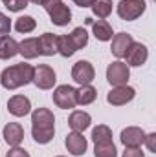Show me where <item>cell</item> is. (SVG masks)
<instances>
[{"label":"cell","mask_w":156,"mask_h":157,"mask_svg":"<svg viewBox=\"0 0 156 157\" xmlns=\"http://www.w3.org/2000/svg\"><path fill=\"white\" fill-rule=\"evenodd\" d=\"M55 135V117L48 108H37L31 113V137L39 144H48Z\"/></svg>","instance_id":"cell-1"},{"label":"cell","mask_w":156,"mask_h":157,"mask_svg":"<svg viewBox=\"0 0 156 157\" xmlns=\"http://www.w3.org/2000/svg\"><path fill=\"white\" fill-rule=\"evenodd\" d=\"M33 70L35 68L31 64H28V62L7 66L0 73V84H2V88H6V90H17V88L28 86L33 80Z\"/></svg>","instance_id":"cell-2"},{"label":"cell","mask_w":156,"mask_h":157,"mask_svg":"<svg viewBox=\"0 0 156 157\" xmlns=\"http://www.w3.org/2000/svg\"><path fill=\"white\" fill-rule=\"evenodd\" d=\"M42 7L46 9L50 20H51L55 26L63 28V26H68V24L72 22V11H70V7H68L63 0H48Z\"/></svg>","instance_id":"cell-3"},{"label":"cell","mask_w":156,"mask_h":157,"mask_svg":"<svg viewBox=\"0 0 156 157\" xmlns=\"http://www.w3.org/2000/svg\"><path fill=\"white\" fill-rule=\"evenodd\" d=\"M147 9V2L145 0H119L116 6V11L119 18L132 22L136 18H140Z\"/></svg>","instance_id":"cell-4"},{"label":"cell","mask_w":156,"mask_h":157,"mask_svg":"<svg viewBox=\"0 0 156 157\" xmlns=\"http://www.w3.org/2000/svg\"><path fill=\"white\" fill-rule=\"evenodd\" d=\"M53 102L61 110H72L76 102V88L70 84H61L53 90Z\"/></svg>","instance_id":"cell-5"},{"label":"cell","mask_w":156,"mask_h":157,"mask_svg":"<svg viewBox=\"0 0 156 157\" xmlns=\"http://www.w3.org/2000/svg\"><path fill=\"white\" fill-rule=\"evenodd\" d=\"M130 78V68L121 62V60H114L112 64H109L107 68V80L110 86H125Z\"/></svg>","instance_id":"cell-6"},{"label":"cell","mask_w":156,"mask_h":157,"mask_svg":"<svg viewBox=\"0 0 156 157\" xmlns=\"http://www.w3.org/2000/svg\"><path fill=\"white\" fill-rule=\"evenodd\" d=\"M39 90H51L57 82V75L51 66L48 64H39L33 70V80H31Z\"/></svg>","instance_id":"cell-7"},{"label":"cell","mask_w":156,"mask_h":157,"mask_svg":"<svg viewBox=\"0 0 156 157\" xmlns=\"http://www.w3.org/2000/svg\"><path fill=\"white\" fill-rule=\"evenodd\" d=\"M123 59L127 60L125 64H127L129 68H130V66H134V68L143 66V64L147 62V59H149V49H147V46L142 44V42H132Z\"/></svg>","instance_id":"cell-8"},{"label":"cell","mask_w":156,"mask_h":157,"mask_svg":"<svg viewBox=\"0 0 156 157\" xmlns=\"http://www.w3.org/2000/svg\"><path fill=\"white\" fill-rule=\"evenodd\" d=\"M136 97V90L132 86H114L109 93H107V102L112 106H123L127 102H130Z\"/></svg>","instance_id":"cell-9"},{"label":"cell","mask_w":156,"mask_h":157,"mask_svg":"<svg viewBox=\"0 0 156 157\" xmlns=\"http://www.w3.org/2000/svg\"><path fill=\"white\" fill-rule=\"evenodd\" d=\"M94 77H96V70H94V66L88 60H79V62L74 64V68H72V78L77 82L79 86L90 84L94 80Z\"/></svg>","instance_id":"cell-10"},{"label":"cell","mask_w":156,"mask_h":157,"mask_svg":"<svg viewBox=\"0 0 156 157\" xmlns=\"http://www.w3.org/2000/svg\"><path fill=\"white\" fill-rule=\"evenodd\" d=\"M119 139L125 148H140L145 141V132L138 126H127L125 130H121Z\"/></svg>","instance_id":"cell-11"},{"label":"cell","mask_w":156,"mask_h":157,"mask_svg":"<svg viewBox=\"0 0 156 157\" xmlns=\"http://www.w3.org/2000/svg\"><path fill=\"white\" fill-rule=\"evenodd\" d=\"M7 112L13 117H26L31 112V102L26 95H13L7 101Z\"/></svg>","instance_id":"cell-12"},{"label":"cell","mask_w":156,"mask_h":157,"mask_svg":"<svg viewBox=\"0 0 156 157\" xmlns=\"http://www.w3.org/2000/svg\"><path fill=\"white\" fill-rule=\"evenodd\" d=\"M64 146H66V150L72 154V155H84L86 154V148H88V143H86V139L83 137V133H79V132H72V133H68L66 135V139H64Z\"/></svg>","instance_id":"cell-13"},{"label":"cell","mask_w":156,"mask_h":157,"mask_svg":"<svg viewBox=\"0 0 156 157\" xmlns=\"http://www.w3.org/2000/svg\"><path fill=\"white\" fill-rule=\"evenodd\" d=\"M4 141L6 144H9L11 148L13 146H20V143L24 141V128L18 124V122H7L4 126Z\"/></svg>","instance_id":"cell-14"},{"label":"cell","mask_w":156,"mask_h":157,"mask_svg":"<svg viewBox=\"0 0 156 157\" xmlns=\"http://www.w3.org/2000/svg\"><path fill=\"white\" fill-rule=\"evenodd\" d=\"M110 40H112L110 51H112V55H114L116 59H123L125 53H127V49H129L130 44L134 42L132 35H129V33H117V35H114Z\"/></svg>","instance_id":"cell-15"},{"label":"cell","mask_w":156,"mask_h":157,"mask_svg":"<svg viewBox=\"0 0 156 157\" xmlns=\"http://www.w3.org/2000/svg\"><path fill=\"white\" fill-rule=\"evenodd\" d=\"M68 124H70V128H72L74 132L83 133L84 130L90 128V124H92V117H90V113H86V112H83V110H76V112L70 113V117H68Z\"/></svg>","instance_id":"cell-16"},{"label":"cell","mask_w":156,"mask_h":157,"mask_svg":"<svg viewBox=\"0 0 156 157\" xmlns=\"http://www.w3.org/2000/svg\"><path fill=\"white\" fill-rule=\"evenodd\" d=\"M88 24H92V33L94 37L101 42H109V40L114 37V31H112V26L107 22V20H92V18H86Z\"/></svg>","instance_id":"cell-17"},{"label":"cell","mask_w":156,"mask_h":157,"mask_svg":"<svg viewBox=\"0 0 156 157\" xmlns=\"http://www.w3.org/2000/svg\"><path fill=\"white\" fill-rule=\"evenodd\" d=\"M18 53L31 60V59H37L40 55V44H39V39L37 37H31V39H24L22 42H18Z\"/></svg>","instance_id":"cell-18"},{"label":"cell","mask_w":156,"mask_h":157,"mask_svg":"<svg viewBox=\"0 0 156 157\" xmlns=\"http://www.w3.org/2000/svg\"><path fill=\"white\" fill-rule=\"evenodd\" d=\"M18 55V42L9 35H0V60H9Z\"/></svg>","instance_id":"cell-19"},{"label":"cell","mask_w":156,"mask_h":157,"mask_svg":"<svg viewBox=\"0 0 156 157\" xmlns=\"http://www.w3.org/2000/svg\"><path fill=\"white\" fill-rule=\"evenodd\" d=\"M97 97V90L92 84H83L76 90V102L79 106H88L96 101Z\"/></svg>","instance_id":"cell-20"},{"label":"cell","mask_w":156,"mask_h":157,"mask_svg":"<svg viewBox=\"0 0 156 157\" xmlns=\"http://www.w3.org/2000/svg\"><path fill=\"white\" fill-rule=\"evenodd\" d=\"M40 44V55L44 57H53L57 53V35L53 33H44L39 37Z\"/></svg>","instance_id":"cell-21"},{"label":"cell","mask_w":156,"mask_h":157,"mask_svg":"<svg viewBox=\"0 0 156 157\" xmlns=\"http://www.w3.org/2000/svg\"><path fill=\"white\" fill-rule=\"evenodd\" d=\"M92 141L94 144H105V143H112V130L107 124H97L92 130Z\"/></svg>","instance_id":"cell-22"},{"label":"cell","mask_w":156,"mask_h":157,"mask_svg":"<svg viewBox=\"0 0 156 157\" xmlns=\"http://www.w3.org/2000/svg\"><path fill=\"white\" fill-rule=\"evenodd\" d=\"M76 51H77V49H76L74 42L70 39V35H57V53H59V55H63L64 59H68V57H72Z\"/></svg>","instance_id":"cell-23"},{"label":"cell","mask_w":156,"mask_h":157,"mask_svg":"<svg viewBox=\"0 0 156 157\" xmlns=\"http://www.w3.org/2000/svg\"><path fill=\"white\" fill-rule=\"evenodd\" d=\"M90 7L99 20H105L112 13V0H94Z\"/></svg>","instance_id":"cell-24"},{"label":"cell","mask_w":156,"mask_h":157,"mask_svg":"<svg viewBox=\"0 0 156 157\" xmlns=\"http://www.w3.org/2000/svg\"><path fill=\"white\" fill-rule=\"evenodd\" d=\"M35 28H37V20L31 15H24V17H18L15 20V29L18 33H24L26 35V33H31Z\"/></svg>","instance_id":"cell-25"},{"label":"cell","mask_w":156,"mask_h":157,"mask_svg":"<svg viewBox=\"0 0 156 157\" xmlns=\"http://www.w3.org/2000/svg\"><path fill=\"white\" fill-rule=\"evenodd\" d=\"M70 39L74 42V46H76V49H83L86 44H88V31L84 29V28H76L72 33H70Z\"/></svg>","instance_id":"cell-26"},{"label":"cell","mask_w":156,"mask_h":157,"mask_svg":"<svg viewBox=\"0 0 156 157\" xmlns=\"http://www.w3.org/2000/svg\"><path fill=\"white\" fill-rule=\"evenodd\" d=\"M94 155L96 157H117V150L114 141L105 143V144H96L94 146Z\"/></svg>","instance_id":"cell-27"},{"label":"cell","mask_w":156,"mask_h":157,"mask_svg":"<svg viewBox=\"0 0 156 157\" xmlns=\"http://www.w3.org/2000/svg\"><path fill=\"white\" fill-rule=\"evenodd\" d=\"M6 9H9L11 13H18L24 7H28V0H4Z\"/></svg>","instance_id":"cell-28"},{"label":"cell","mask_w":156,"mask_h":157,"mask_svg":"<svg viewBox=\"0 0 156 157\" xmlns=\"http://www.w3.org/2000/svg\"><path fill=\"white\" fill-rule=\"evenodd\" d=\"M9 31H11V20L0 11V35H9Z\"/></svg>","instance_id":"cell-29"},{"label":"cell","mask_w":156,"mask_h":157,"mask_svg":"<svg viewBox=\"0 0 156 157\" xmlns=\"http://www.w3.org/2000/svg\"><path fill=\"white\" fill-rule=\"evenodd\" d=\"M6 157H30V154H28L24 148H20V146H13V148L7 152Z\"/></svg>","instance_id":"cell-30"},{"label":"cell","mask_w":156,"mask_h":157,"mask_svg":"<svg viewBox=\"0 0 156 157\" xmlns=\"http://www.w3.org/2000/svg\"><path fill=\"white\" fill-rule=\"evenodd\" d=\"M143 143H147L149 152H154L156 154V133H145V141Z\"/></svg>","instance_id":"cell-31"},{"label":"cell","mask_w":156,"mask_h":157,"mask_svg":"<svg viewBox=\"0 0 156 157\" xmlns=\"http://www.w3.org/2000/svg\"><path fill=\"white\" fill-rule=\"evenodd\" d=\"M121 157H145V154L142 152V148H125Z\"/></svg>","instance_id":"cell-32"},{"label":"cell","mask_w":156,"mask_h":157,"mask_svg":"<svg viewBox=\"0 0 156 157\" xmlns=\"http://www.w3.org/2000/svg\"><path fill=\"white\" fill-rule=\"evenodd\" d=\"M72 2H74L76 6H79V7H90L94 0H72Z\"/></svg>","instance_id":"cell-33"},{"label":"cell","mask_w":156,"mask_h":157,"mask_svg":"<svg viewBox=\"0 0 156 157\" xmlns=\"http://www.w3.org/2000/svg\"><path fill=\"white\" fill-rule=\"evenodd\" d=\"M28 2H31V4H37V6H44L48 0H28Z\"/></svg>","instance_id":"cell-34"},{"label":"cell","mask_w":156,"mask_h":157,"mask_svg":"<svg viewBox=\"0 0 156 157\" xmlns=\"http://www.w3.org/2000/svg\"><path fill=\"white\" fill-rule=\"evenodd\" d=\"M57 157H64V155H57Z\"/></svg>","instance_id":"cell-35"},{"label":"cell","mask_w":156,"mask_h":157,"mask_svg":"<svg viewBox=\"0 0 156 157\" xmlns=\"http://www.w3.org/2000/svg\"><path fill=\"white\" fill-rule=\"evenodd\" d=\"M2 2H4V0H2Z\"/></svg>","instance_id":"cell-36"}]
</instances>
